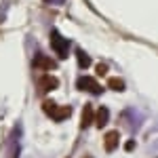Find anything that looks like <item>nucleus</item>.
<instances>
[{"label": "nucleus", "instance_id": "obj_1", "mask_svg": "<svg viewBox=\"0 0 158 158\" xmlns=\"http://www.w3.org/2000/svg\"><path fill=\"white\" fill-rule=\"evenodd\" d=\"M42 108H44V112L49 114L53 120H65V118H70V116H72V108H68V106L59 108L55 101H44V103H42Z\"/></svg>", "mask_w": 158, "mask_h": 158}, {"label": "nucleus", "instance_id": "obj_2", "mask_svg": "<svg viewBox=\"0 0 158 158\" xmlns=\"http://www.w3.org/2000/svg\"><path fill=\"white\" fill-rule=\"evenodd\" d=\"M51 44H53V51L59 55L61 59H65L68 57V42H65V38L61 36L59 32H51Z\"/></svg>", "mask_w": 158, "mask_h": 158}, {"label": "nucleus", "instance_id": "obj_3", "mask_svg": "<svg viewBox=\"0 0 158 158\" xmlns=\"http://www.w3.org/2000/svg\"><path fill=\"white\" fill-rule=\"evenodd\" d=\"M76 86L80 89V91H91V93H95V95H99L103 89H101V85H99L95 78H91V76H82L78 82H76Z\"/></svg>", "mask_w": 158, "mask_h": 158}, {"label": "nucleus", "instance_id": "obj_4", "mask_svg": "<svg viewBox=\"0 0 158 158\" xmlns=\"http://www.w3.org/2000/svg\"><path fill=\"white\" fill-rule=\"evenodd\" d=\"M93 118H95V112H93V106L86 103L85 110H82V120H80V129H89L93 124Z\"/></svg>", "mask_w": 158, "mask_h": 158}, {"label": "nucleus", "instance_id": "obj_5", "mask_svg": "<svg viewBox=\"0 0 158 158\" xmlns=\"http://www.w3.org/2000/svg\"><path fill=\"white\" fill-rule=\"evenodd\" d=\"M118 139H120L118 131H110V133H106V139H103V143H106V152H114V150L118 148Z\"/></svg>", "mask_w": 158, "mask_h": 158}, {"label": "nucleus", "instance_id": "obj_6", "mask_svg": "<svg viewBox=\"0 0 158 158\" xmlns=\"http://www.w3.org/2000/svg\"><path fill=\"white\" fill-rule=\"evenodd\" d=\"M57 85H59V80L53 78V76H42V78H40V89H42V93L57 89Z\"/></svg>", "mask_w": 158, "mask_h": 158}, {"label": "nucleus", "instance_id": "obj_7", "mask_svg": "<svg viewBox=\"0 0 158 158\" xmlns=\"http://www.w3.org/2000/svg\"><path fill=\"white\" fill-rule=\"evenodd\" d=\"M95 124H97L99 129H103L106 127V122H108V116H110V112H108V108H99L97 112H95Z\"/></svg>", "mask_w": 158, "mask_h": 158}, {"label": "nucleus", "instance_id": "obj_8", "mask_svg": "<svg viewBox=\"0 0 158 158\" xmlns=\"http://www.w3.org/2000/svg\"><path fill=\"white\" fill-rule=\"evenodd\" d=\"M36 65H38V68H55V63H53L49 57H42V55H38V57H36Z\"/></svg>", "mask_w": 158, "mask_h": 158}, {"label": "nucleus", "instance_id": "obj_9", "mask_svg": "<svg viewBox=\"0 0 158 158\" xmlns=\"http://www.w3.org/2000/svg\"><path fill=\"white\" fill-rule=\"evenodd\" d=\"M108 86H110V89H114V91H122V89H124V82H122L120 78H110Z\"/></svg>", "mask_w": 158, "mask_h": 158}, {"label": "nucleus", "instance_id": "obj_10", "mask_svg": "<svg viewBox=\"0 0 158 158\" xmlns=\"http://www.w3.org/2000/svg\"><path fill=\"white\" fill-rule=\"evenodd\" d=\"M78 57H80V68H89V65H91V59L86 57L82 51H78Z\"/></svg>", "mask_w": 158, "mask_h": 158}, {"label": "nucleus", "instance_id": "obj_11", "mask_svg": "<svg viewBox=\"0 0 158 158\" xmlns=\"http://www.w3.org/2000/svg\"><path fill=\"white\" fill-rule=\"evenodd\" d=\"M108 72V65H106V63H99L97 65V74H106Z\"/></svg>", "mask_w": 158, "mask_h": 158}, {"label": "nucleus", "instance_id": "obj_12", "mask_svg": "<svg viewBox=\"0 0 158 158\" xmlns=\"http://www.w3.org/2000/svg\"><path fill=\"white\" fill-rule=\"evenodd\" d=\"M85 158H91V156H85Z\"/></svg>", "mask_w": 158, "mask_h": 158}]
</instances>
